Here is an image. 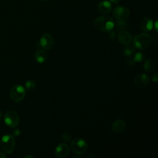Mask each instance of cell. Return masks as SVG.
<instances>
[{
	"label": "cell",
	"instance_id": "cell-3",
	"mask_svg": "<svg viewBox=\"0 0 158 158\" xmlns=\"http://www.w3.org/2000/svg\"><path fill=\"white\" fill-rule=\"evenodd\" d=\"M1 148L6 154H11L15 148V142L14 136L12 135H5L1 139Z\"/></svg>",
	"mask_w": 158,
	"mask_h": 158
},
{
	"label": "cell",
	"instance_id": "cell-28",
	"mask_svg": "<svg viewBox=\"0 0 158 158\" xmlns=\"http://www.w3.org/2000/svg\"><path fill=\"white\" fill-rule=\"evenodd\" d=\"M110 1L114 4H117L119 1V0H110Z\"/></svg>",
	"mask_w": 158,
	"mask_h": 158
},
{
	"label": "cell",
	"instance_id": "cell-1",
	"mask_svg": "<svg viewBox=\"0 0 158 158\" xmlns=\"http://www.w3.org/2000/svg\"><path fill=\"white\" fill-rule=\"evenodd\" d=\"M94 25L98 30L101 31L110 32L113 30L115 23L111 17L108 15H101L94 20Z\"/></svg>",
	"mask_w": 158,
	"mask_h": 158
},
{
	"label": "cell",
	"instance_id": "cell-6",
	"mask_svg": "<svg viewBox=\"0 0 158 158\" xmlns=\"http://www.w3.org/2000/svg\"><path fill=\"white\" fill-rule=\"evenodd\" d=\"M20 119L17 113L14 110H9L4 114V122L10 128H15L19 124Z\"/></svg>",
	"mask_w": 158,
	"mask_h": 158
},
{
	"label": "cell",
	"instance_id": "cell-17",
	"mask_svg": "<svg viewBox=\"0 0 158 158\" xmlns=\"http://www.w3.org/2000/svg\"><path fill=\"white\" fill-rule=\"evenodd\" d=\"M127 24L125 20H118L116 23V29L119 31L125 30Z\"/></svg>",
	"mask_w": 158,
	"mask_h": 158
},
{
	"label": "cell",
	"instance_id": "cell-29",
	"mask_svg": "<svg viewBox=\"0 0 158 158\" xmlns=\"http://www.w3.org/2000/svg\"><path fill=\"white\" fill-rule=\"evenodd\" d=\"M25 158H28V157H31V158H33V157H34V156H32V155H28V156H25Z\"/></svg>",
	"mask_w": 158,
	"mask_h": 158
},
{
	"label": "cell",
	"instance_id": "cell-2",
	"mask_svg": "<svg viewBox=\"0 0 158 158\" xmlns=\"http://www.w3.org/2000/svg\"><path fill=\"white\" fill-rule=\"evenodd\" d=\"M133 42L136 48L144 50L149 47L151 43V38L148 34L143 33L136 35L133 38Z\"/></svg>",
	"mask_w": 158,
	"mask_h": 158
},
{
	"label": "cell",
	"instance_id": "cell-25",
	"mask_svg": "<svg viewBox=\"0 0 158 158\" xmlns=\"http://www.w3.org/2000/svg\"><path fill=\"white\" fill-rule=\"evenodd\" d=\"M0 158H6V154L1 151H0Z\"/></svg>",
	"mask_w": 158,
	"mask_h": 158
},
{
	"label": "cell",
	"instance_id": "cell-15",
	"mask_svg": "<svg viewBox=\"0 0 158 158\" xmlns=\"http://www.w3.org/2000/svg\"><path fill=\"white\" fill-rule=\"evenodd\" d=\"M47 58V54L44 50L39 49L35 54V59L38 63L44 62Z\"/></svg>",
	"mask_w": 158,
	"mask_h": 158
},
{
	"label": "cell",
	"instance_id": "cell-13",
	"mask_svg": "<svg viewBox=\"0 0 158 158\" xmlns=\"http://www.w3.org/2000/svg\"><path fill=\"white\" fill-rule=\"evenodd\" d=\"M98 10L102 14H107L112 10V4L108 1H103L98 5Z\"/></svg>",
	"mask_w": 158,
	"mask_h": 158
},
{
	"label": "cell",
	"instance_id": "cell-23",
	"mask_svg": "<svg viewBox=\"0 0 158 158\" xmlns=\"http://www.w3.org/2000/svg\"><path fill=\"white\" fill-rule=\"evenodd\" d=\"M127 65H129V66H133V65H135V61L133 59H129V60L127 61Z\"/></svg>",
	"mask_w": 158,
	"mask_h": 158
},
{
	"label": "cell",
	"instance_id": "cell-12",
	"mask_svg": "<svg viewBox=\"0 0 158 158\" xmlns=\"http://www.w3.org/2000/svg\"><path fill=\"white\" fill-rule=\"evenodd\" d=\"M140 27L143 31H151L154 28L153 21L149 17H143L140 22Z\"/></svg>",
	"mask_w": 158,
	"mask_h": 158
},
{
	"label": "cell",
	"instance_id": "cell-10",
	"mask_svg": "<svg viewBox=\"0 0 158 158\" xmlns=\"http://www.w3.org/2000/svg\"><path fill=\"white\" fill-rule=\"evenodd\" d=\"M70 152L69 146L67 143H61L55 149V155L59 158L66 157Z\"/></svg>",
	"mask_w": 158,
	"mask_h": 158
},
{
	"label": "cell",
	"instance_id": "cell-8",
	"mask_svg": "<svg viewBox=\"0 0 158 158\" xmlns=\"http://www.w3.org/2000/svg\"><path fill=\"white\" fill-rule=\"evenodd\" d=\"M40 44L43 49L49 50L54 45V40L53 36L49 33H44L40 38Z\"/></svg>",
	"mask_w": 158,
	"mask_h": 158
},
{
	"label": "cell",
	"instance_id": "cell-7",
	"mask_svg": "<svg viewBox=\"0 0 158 158\" xmlns=\"http://www.w3.org/2000/svg\"><path fill=\"white\" fill-rule=\"evenodd\" d=\"M112 14L117 20H125L130 16V12L127 7L118 6L114 9Z\"/></svg>",
	"mask_w": 158,
	"mask_h": 158
},
{
	"label": "cell",
	"instance_id": "cell-21",
	"mask_svg": "<svg viewBox=\"0 0 158 158\" xmlns=\"http://www.w3.org/2000/svg\"><path fill=\"white\" fill-rule=\"evenodd\" d=\"M71 135L68 133H64L62 134V140L66 141V142H68V141H71Z\"/></svg>",
	"mask_w": 158,
	"mask_h": 158
},
{
	"label": "cell",
	"instance_id": "cell-27",
	"mask_svg": "<svg viewBox=\"0 0 158 158\" xmlns=\"http://www.w3.org/2000/svg\"><path fill=\"white\" fill-rule=\"evenodd\" d=\"M154 27H155V30L156 32H157V21L156 20L155 22V23L154 24Z\"/></svg>",
	"mask_w": 158,
	"mask_h": 158
},
{
	"label": "cell",
	"instance_id": "cell-24",
	"mask_svg": "<svg viewBox=\"0 0 158 158\" xmlns=\"http://www.w3.org/2000/svg\"><path fill=\"white\" fill-rule=\"evenodd\" d=\"M110 35H109V36L112 39V38H115V32H114V31H110Z\"/></svg>",
	"mask_w": 158,
	"mask_h": 158
},
{
	"label": "cell",
	"instance_id": "cell-30",
	"mask_svg": "<svg viewBox=\"0 0 158 158\" xmlns=\"http://www.w3.org/2000/svg\"><path fill=\"white\" fill-rule=\"evenodd\" d=\"M2 117V112L0 110V120L1 119Z\"/></svg>",
	"mask_w": 158,
	"mask_h": 158
},
{
	"label": "cell",
	"instance_id": "cell-4",
	"mask_svg": "<svg viewBox=\"0 0 158 158\" xmlns=\"http://www.w3.org/2000/svg\"><path fill=\"white\" fill-rule=\"evenodd\" d=\"M70 148L75 154L77 155H81L84 154L87 151L88 144L84 139L77 138L72 141Z\"/></svg>",
	"mask_w": 158,
	"mask_h": 158
},
{
	"label": "cell",
	"instance_id": "cell-26",
	"mask_svg": "<svg viewBox=\"0 0 158 158\" xmlns=\"http://www.w3.org/2000/svg\"><path fill=\"white\" fill-rule=\"evenodd\" d=\"M14 135H15L17 136V135H20V130H15L14 131Z\"/></svg>",
	"mask_w": 158,
	"mask_h": 158
},
{
	"label": "cell",
	"instance_id": "cell-31",
	"mask_svg": "<svg viewBox=\"0 0 158 158\" xmlns=\"http://www.w3.org/2000/svg\"><path fill=\"white\" fill-rule=\"evenodd\" d=\"M40 1H46V0H40Z\"/></svg>",
	"mask_w": 158,
	"mask_h": 158
},
{
	"label": "cell",
	"instance_id": "cell-9",
	"mask_svg": "<svg viewBox=\"0 0 158 158\" xmlns=\"http://www.w3.org/2000/svg\"><path fill=\"white\" fill-rule=\"evenodd\" d=\"M149 83V77L144 73H139L138 74L134 79L135 85L139 89L145 88Z\"/></svg>",
	"mask_w": 158,
	"mask_h": 158
},
{
	"label": "cell",
	"instance_id": "cell-11",
	"mask_svg": "<svg viewBox=\"0 0 158 158\" xmlns=\"http://www.w3.org/2000/svg\"><path fill=\"white\" fill-rule=\"evenodd\" d=\"M126 124L122 119H117L114 121L111 126L112 131L115 133H120L125 128Z\"/></svg>",
	"mask_w": 158,
	"mask_h": 158
},
{
	"label": "cell",
	"instance_id": "cell-14",
	"mask_svg": "<svg viewBox=\"0 0 158 158\" xmlns=\"http://www.w3.org/2000/svg\"><path fill=\"white\" fill-rule=\"evenodd\" d=\"M131 36L130 34L126 31L125 30L119 31L118 35V41L122 44L127 45L131 43Z\"/></svg>",
	"mask_w": 158,
	"mask_h": 158
},
{
	"label": "cell",
	"instance_id": "cell-5",
	"mask_svg": "<svg viewBox=\"0 0 158 158\" xmlns=\"http://www.w3.org/2000/svg\"><path fill=\"white\" fill-rule=\"evenodd\" d=\"M26 96V89L20 85H14L10 91V97L14 102L22 101Z\"/></svg>",
	"mask_w": 158,
	"mask_h": 158
},
{
	"label": "cell",
	"instance_id": "cell-18",
	"mask_svg": "<svg viewBox=\"0 0 158 158\" xmlns=\"http://www.w3.org/2000/svg\"><path fill=\"white\" fill-rule=\"evenodd\" d=\"M134 48L133 46L128 44H127L124 50H123V53L125 56H130L134 53Z\"/></svg>",
	"mask_w": 158,
	"mask_h": 158
},
{
	"label": "cell",
	"instance_id": "cell-20",
	"mask_svg": "<svg viewBox=\"0 0 158 158\" xmlns=\"http://www.w3.org/2000/svg\"><path fill=\"white\" fill-rule=\"evenodd\" d=\"M144 59V56L143 53L141 52H137L135 56H134V60L135 62H139L143 60Z\"/></svg>",
	"mask_w": 158,
	"mask_h": 158
},
{
	"label": "cell",
	"instance_id": "cell-19",
	"mask_svg": "<svg viewBox=\"0 0 158 158\" xmlns=\"http://www.w3.org/2000/svg\"><path fill=\"white\" fill-rule=\"evenodd\" d=\"M25 87L27 89L29 90H32L36 87V83L35 81L32 80H29L25 83Z\"/></svg>",
	"mask_w": 158,
	"mask_h": 158
},
{
	"label": "cell",
	"instance_id": "cell-16",
	"mask_svg": "<svg viewBox=\"0 0 158 158\" xmlns=\"http://www.w3.org/2000/svg\"><path fill=\"white\" fill-rule=\"evenodd\" d=\"M143 68L145 72L147 73L152 72L155 68L154 62L152 59H147L143 64Z\"/></svg>",
	"mask_w": 158,
	"mask_h": 158
},
{
	"label": "cell",
	"instance_id": "cell-22",
	"mask_svg": "<svg viewBox=\"0 0 158 158\" xmlns=\"http://www.w3.org/2000/svg\"><path fill=\"white\" fill-rule=\"evenodd\" d=\"M151 79L153 81L156 82L158 80V76H157V73H153V75H152L151 76Z\"/></svg>",
	"mask_w": 158,
	"mask_h": 158
}]
</instances>
